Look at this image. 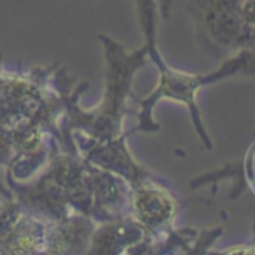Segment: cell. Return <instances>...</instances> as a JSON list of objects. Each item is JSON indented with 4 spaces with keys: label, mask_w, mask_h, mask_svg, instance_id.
I'll list each match as a JSON object with an SVG mask.
<instances>
[{
    "label": "cell",
    "mask_w": 255,
    "mask_h": 255,
    "mask_svg": "<svg viewBox=\"0 0 255 255\" xmlns=\"http://www.w3.org/2000/svg\"><path fill=\"white\" fill-rule=\"evenodd\" d=\"M161 241L131 215L96 224L88 254L100 255H143L159 254Z\"/></svg>",
    "instance_id": "8992f818"
},
{
    "label": "cell",
    "mask_w": 255,
    "mask_h": 255,
    "mask_svg": "<svg viewBox=\"0 0 255 255\" xmlns=\"http://www.w3.org/2000/svg\"><path fill=\"white\" fill-rule=\"evenodd\" d=\"M178 213L177 196L152 173L131 185V217L161 241L159 254H163V243L173 231Z\"/></svg>",
    "instance_id": "5b68a950"
},
{
    "label": "cell",
    "mask_w": 255,
    "mask_h": 255,
    "mask_svg": "<svg viewBox=\"0 0 255 255\" xmlns=\"http://www.w3.org/2000/svg\"><path fill=\"white\" fill-rule=\"evenodd\" d=\"M241 175H243L245 184H248V187L255 192V142L252 143V147L248 149L247 156L243 159V166H241Z\"/></svg>",
    "instance_id": "9c48e42d"
},
{
    "label": "cell",
    "mask_w": 255,
    "mask_h": 255,
    "mask_svg": "<svg viewBox=\"0 0 255 255\" xmlns=\"http://www.w3.org/2000/svg\"><path fill=\"white\" fill-rule=\"evenodd\" d=\"M49 219L25 208L7 234L0 240V254L39 255L46 254Z\"/></svg>",
    "instance_id": "ba28073f"
},
{
    "label": "cell",
    "mask_w": 255,
    "mask_h": 255,
    "mask_svg": "<svg viewBox=\"0 0 255 255\" xmlns=\"http://www.w3.org/2000/svg\"><path fill=\"white\" fill-rule=\"evenodd\" d=\"M145 44L149 60L154 63V67L159 72V79H157L156 88L150 91L147 98H133L138 102L140 110L136 114L138 123L129 133H159L161 124L156 123L154 119V109L157 107L159 102H177L182 103L191 114L192 126H194L196 135L199 136L203 147L206 150L213 149L212 136H210L208 129L205 126V121L201 116V109L198 105V93L201 91L205 86H210L213 82L226 81L229 77H236V75H245V77H255V49H243L240 53L233 54L231 58H226L217 70L210 72V74H189L184 70H177V68L170 67L163 54L157 49V37H150V39H143Z\"/></svg>",
    "instance_id": "3957f363"
},
{
    "label": "cell",
    "mask_w": 255,
    "mask_h": 255,
    "mask_svg": "<svg viewBox=\"0 0 255 255\" xmlns=\"http://www.w3.org/2000/svg\"><path fill=\"white\" fill-rule=\"evenodd\" d=\"M96 222L82 213L49 219L46 254H88Z\"/></svg>",
    "instance_id": "52a82bcc"
},
{
    "label": "cell",
    "mask_w": 255,
    "mask_h": 255,
    "mask_svg": "<svg viewBox=\"0 0 255 255\" xmlns=\"http://www.w3.org/2000/svg\"><path fill=\"white\" fill-rule=\"evenodd\" d=\"M159 2V16L164 21H170L171 18V9H173L175 0H157Z\"/></svg>",
    "instance_id": "30bf717a"
},
{
    "label": "cell",
    "mask_w": 255,
    "mask_h": 255,
    "mask_svg": "<svg viewBox=\"0 0 255 255\" xmlns=\"http://www.w3.org/2000/svg\"><path fill=\"white\" fill-rule=\"evenodd\" d=\"M199 49L212 60H226L243 49H255V30L245 23L240 0H187Z\"/></svg>",
    "instance_id": "277c9868"
},
{
    "label": "cell",
    "mask_w": 255,
    "mask_h": 255,
    "mask_svg": "<svg viewBox=\"0 0 255 255\" xmlns=\"http://www.w3.org/2000/svg\"><path fill=\"white\" fill-rule=\"evenodd\" d=\"M100 42L105 51V91L93 109L79 107L81 93L89 88L88 82H77L67 100V129H79L96 143H107L124 135V117L128 114V100L133 98V79L135 74L149 60L145 44L138 49L128 51L123 44L107 33H100Z\"/></svg>",
    "instance_id": "7a4b0ae2"
},
{
    "label": "cell",
    "mask_w": 255,
    "mask_h": 255,
    "mask_svg": "<svg viewBox=\"0 0 255 255\" xmlns=\"http://www.w3.org/2000/svg\"><path fill=\"white\" fill-rule=\"evenodd\" d=\"M75 86L60 63L28 72L0 67V163L60 147L77 150L65 128L67 100Z\"/></svg>",
    "instance_id": "6da1fadb"
}]
</instances>
